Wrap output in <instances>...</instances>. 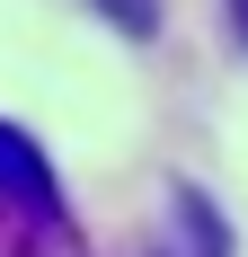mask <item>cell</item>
Returning a JSON list of instances; mask_svg holds the SVG:
<instances>
[{
    "instance_id": "obj_2",
    "label": "cell",
    "mask_w": 248,
    "mask_h": 257,
    "mask_svg": "<svg viewBox=\"0 0 248 257\" xmlns=\"http://www.w3.org/2000/svg\"><path fill=\"white\" fill-rule=\"evenodd\" d=\"M0 195H9V204H27V213H45V222H62L53 169H45V151H36L18 124H0Z\"/></svg>"
},
{
    "instance_id": "obj_4",
    "label": "cell",
    "mask_w": 248,
    "mask_h": 257,
    "mask_svg": "<svg viewBox=\"0 0 248 257\" xmlns=\"http://www.w3.org/2000/svg\"><path fill=\"white\" fill-rule=\"evenodd\" d=\"M230 9V36H239V53H248V0H222Z\"/></svg>"
},
{
    "instance_id": "obj_3",
    "label": "cell",
    "mask_w": 248,
    "mask_h": 257,
    "mask_svg": "<svg viewBox=\"0 0 248 257\" xmlns=\"http://www.w3.org/2000/svg\"><path fill=\"white\" fill-rule=\"evenodd\" d=\"M115 36H160V0H89Z\"/></svg>"
},
{
    "instance_id": "obj_1",
    "label": "cell",
    "mask_w": 248,
    "mask_h": 257,
    "mask_svg": "<svg viewBox=\"0 0 248 257\" xmlns=\"http://www.w3.org/2000/svg\"><path fill=\"white\" fill-rule=\"evenodd\" d=\"M151 257H230V222L213 213L204 186H169V213H160Z\"/></svg>"
}]
</instances>
